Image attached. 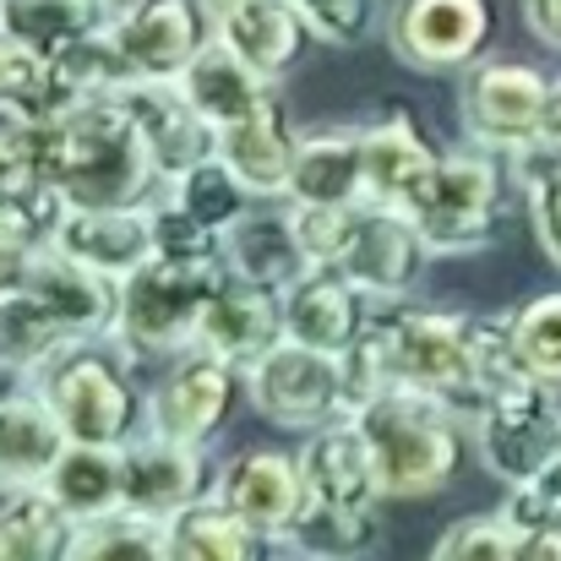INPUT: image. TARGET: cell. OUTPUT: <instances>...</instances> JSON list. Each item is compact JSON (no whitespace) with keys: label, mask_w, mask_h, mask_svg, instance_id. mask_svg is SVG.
<instances>
[{"label":"cell","mask_w":561,"mask_h":561,"mask_svg":"<svg viewBox=\"0 0 561 561\" xmlns=\"http://www.w3.org/2000/svg\"><path fill=\"white\" fill-rule=\"evenodd\" d=\"M22 284L55 311V322L71 333V339H115V322H121V278L66 256L60 245H38L27 256V273Z\"/></svg>","instance_id":"obj_17"},{"label":"cell","mask_w":561,"mask_h":561,"mask_svg":"<svg viewBox=\"0 0 561 561\" xmlns=\"http://www.w3.org/2000/svg\"><path fill=\"white\" fill-rule=\"evenodd\" d=\"M540 148L561 153V77L551 82V104H546V126H540Z\"/></svg>","instance_id":"obj_47"},{"label":"cell","mask_w":561,"mask_h":561,"mask_svg":"<svg viewBox=\"0 0 561 561\" xmlns=\"http://www.w3.org/2000/svg\"><path fill=\"white\" fill-rule=\"evenodd\" d=\"M38 186L66 207H142L159 196L142 126L121 99H82L44 126H16Z\"/></svg>","instance_id":"obj_1"},{"label":"cell","mask_w":561,"mask_h":561,"mask_svg":"<svg viewBox=\"0 0 561 561\" xmlns=\"http://www.w3.org/2000/svg\"><path fill=\"white\" fill-rule=\"evenodd\" d=\"M381 524L376 507H328V502H306L295 529L284 535V546L300 561H360L376 551Z\"/></svg>","instance_id":"obj_33"},{"label":"cell","mask_w":561,"mask_h":561,"mask_svg":"<svg viewBox=\"0 0 561 561\" xmlns=\"http://www.w3.org/2000/svg\"><path fill=\"white\" fill-rule=\"evenodd\" d=\"M44 491L60 502V513L71 524H93L110 513H126V458L121 447H82L71 442L55 463V474L44 480Z\"/></svg>","instance_id":"obj_29"},{"label":"cell","mask_w":561,"mask_h":561,"mask_svg":"<svg viewBox=\"0 0 561 561\" xmlns=\"http://www.w3.org/2000/svg\"><path fill=\"white\" fill-rule=\"evenodd\" d=\"M557 469H561V447H557Z\"/></svg>","instance_id":"obj_50"},{"label":"cell","mask_w":561,"mask_h":561,"mask_svg":"<svg viewBox=\"0 0 561 561\" xmlns=\"http://www.w3.org/2000/svg\"><path fill=\"white\" fill-rule=\"evenodd\" d=\"M295 153H300V131L289 126L284 99H273L256 115H245V121H234V126L218 131V164L251 191L256 202H289Z\"/></svg>","instance_id":"obj_20"},{"label":"cell","mask_w":561,"mask_h":561,"mask_svg":"<svg viewBox=\"0 0 561 561\" xmlns=\"http://www.w3.org/2000/svg\"><path fill=\"white\" fill-rule=\"evenodd\" d=\"M115 99L142 126V142H148V159L159 170V186H175L196 164L218 159V126L191 104L181 82H137V88H126Z\"/></svg>","instance_id":"obj_15"},{"label":"cell","mask_w":561,"mask_h":561,"mask_svg":"<svg viewBox=\"0 0 561 561\" xmlns=\"http://www.w3.org/2000/svg\"><path fill=\"white\" fill-rule=\"evenodd\" d=\"M66 344H77V339L55 322V311L27 284L0 295V371L38 376Z\"/></svg>","instance_id":"obj_31"},{"label":"cell","mask_w":561,"mask_h":561,"mask_svg":"<svg viewBox=\"0 0 561 561\" xmlns=\"http://www.w3.org/2000/svg\"><path fill=\"white\" fill-rule=\"evenodd\" d=\"M33 191H38V175H33V164H27L22 131L0 121V218H5L11 207H22Z\"/></svg>","instance_id":"obj_43"},{"label":"cell","mask_w":561,"mask_h":561,"mask_svg":"<svg viewBox=\"0 0 561 561\" xmlns=\"http://www.w3.org/2000/svg\"><path fill=\"white\" fill-rule=\"evenodd\" d=\"M376 463L381 496H436L463 463V420L409 387H387L355 414Z\"/></svg>","instance_id":"obj_2"},{"label":"cell","mask_w":561,"mask_h":561,"mask_svg":"<svg viewBox=\"0 0 561 561\" xmlns=\"http://www.w3.org/2000/svg\"><path fill=\"white\" fill-rule=\"evenodd\" d=\"M507 170L518 175V186L529 196V224H535L540 251L551 256V267L561 273V153L535 142V148L513 153Z\"/></svg>","instance_id":"obj_36"},{"label":"cell","mask_w":561,"mask_h":561,"mask_svg":"<svg viewBox=\"0 0 561 561\" xmlns=\"http://www.w3.org/2000/svg\"><path fill=\"white\" fill-rule=\"evenodd\" d=\"M131 82H181L196 55L218 38L207 0H126L104 22Z\"/></svg>","instance_id":"obj_8"},{"label":"cell","mask_w":561,"mask_h":561,"mask_svg":"<svg viewBox=\"0 0 561 561\" xmlns=\"http://www.w3.org/2000/svg\"><path fill=\"white\" fill-rule=\"evenodd\" d=\"M300 474H306V502H328V507H376L381 502L371 447L355 420L317 425L300 447Z\"/></svg>","instance_id":"obj_24"},{"label":"cell","mask_w":561,"mask_h":561,"mask_svg":"<svg viewBox=\"0 0 561 561\" xmlns=\"http://www.w3.org/2000/svg\"><path fill=\"white\" fill-rule=\"evenodd\" d=\"M295 11L306 16L311 38L333 44V49L360 44L366 27H371V0H295Z\"/></svg>","instance_id":"obj_42"},{"label":"cell","mask_w":561,"mask_h":561,"mask_svg":"<svg viewBox=\"0 0 561 561\" xmlns=\"http://www.w3.org/2000/svg\"><path fill=\"white\" fill-rule=\"evenodd\" d=\"M66 256L110 273V278H131L137 267H148L153 251V213L142 207H66L55 224V240Z\"/></svg>","instance_id":"obj_21"},{"label":"cell","mask_w":561,"mask_h":561,"mask_svg":"<svg viewBox=\"0 0 561 561\" xmlns=\"http://www.w3.org/2000/svg\"><path fill=\"white\" fill-rule=\"evenodd\" d=\"M513 561H561V524L513 535Z\"/></svg>","instance_id":"obj_45"},{"label":"cell","mask_w":561,"mask_h":561,"mask_svg":"<svg viewBox=\"0 0 561 561\" xmlns=\"http://www.w3.org/2000/svg\"><path fill=\"white\" fill-rule=\"evenodd\" d=\"M371 339L387 387L425 392L447 403L463 425L485 409L480 371H474V317L431 311V306H392L371 317Z\"/></svg>","instance_id":"obj_4"},{"label":"cell","mask_w":561,"mask_h":561,"mask_svg":"<svg viewBox=\"0 0 561 561\" xmlns=\"http://www.w3.org/2000/svg\"><path fill=\"white\" fill-rule=\"evenodd\" d=\"M360 207L366 202H350V207L344 202H289V224H295V234H300V245L317 267L344 262V251L360 229Z\"/></svg>","instance_id":"obj_39"},{"label":"cell","mask_w":561,"mask_h":561,"mask_svg":"<svg viewBox=\"0 0 561 561\" xmlns=\"http://www.w3.org/2000/svg\"><path fill=\"white\" fill-rule=\"evenodd\" d=\"M507 328H513V344H518L524 366L540 381L561 387V289H546V295L513 306Z\"/></svg>","instance_id":"obj_38"},{"label":"cell","mask_w":561,"mask_h":561,"mask_svg":"<svg viewBox=\"0 0 561 561\" xmlns=\"http://www.w3.org/2000/svg\"><path fill=\"white\" fill-rule=\"evenodd\" d=\"M224 267L234 278H251V284H267V289H289L295 278H306L317 262L306 256L295 224H289V202L273 207V213H245L229 234H224Z\"/></svg>","instance_id":"obj_25"},{"label":"cell","mask_w":561,"mask_h":561,"mask_svg":"<svg viewBox=\"0 0 561 561\" xmlns=\"http://www.w3.org/2000/svg\"><path fill=\"white\" fill-rule=\"evenodd\" d=\"M213 5H229V0H207V11H213Z\"/></svg>","instance_id":"obj_48"},{"label":"cell","mask_w":561,"mask_h":561,"mask_svg":"<svg viewBox=\"0 0 561 561\" xmlns=\"http://www.w3.org/2000/svg\"><path fill=\"white\" fill-rule=\"evenodd\" d=\"M213 33H218V44H229L267 82L289 77L300 66V55L311 49V27L295 11V0H229V5H213Z\"/></svg>","instance_id":"obj_22"},{"label":"cell","mask_w":561,"mask_h":561,"mask_svg":"<svg viewBox=\"0 0 561 561\" xmlns=\"http://www.w3.org/2000/svg\"><path fill=\"white\" fill-rule=\"evenodd\" d=\"M213 502H224L256 535H267L273 546H284V535L295 529V518L306 507L300 453H278V447H245V453H234L218 469V480H213Z\"/></svg>","instance_id":"obj_13"},{"label":"cell","mask_w":561,"mask_h":561,"mask_svg":"<svg viewBox=\"0 0 561 561\" xmlns=\"http://www.w3.org/2000/svg\"><path fill=\"white\" fill-rule=\"evenodd\" d=\"M224 262H175V256H153L148 267H137L131 278H121V322H115V344L126 355H186L196 350V328L224 284Z\"/></svg>","instance_id":"obj_6"},{"label":"cell","mask_w":561,"mask_h":561,"mask_svg":"<svg viewBox=\"0 0 561 561\" xmlns=\"http://www.w3.org/2000/svg\"><path fill=\"white\" fill-rule=\"evenodd\" d=\"M245 387H251L256 414L273 420V425H289V431H317V425H333V420H355L344 355H322V350H306V344L284 339L256 371L245 376Z\"/></svg>","instance_id":"obj_10"},{"label":"cell","mask_w":561,"mask_h":561,"mask_svg":"<svg viewBox=\"0 0 561 561\" xmlns=\"http://www.w3.org/2000/svg\"><path fill=\"white\" fill-rule=\"evenodd\" d=\"M289 339L284 328V289H267V284H251V278H234L224 273L202 328H196V350L229 360L240 376H251L278 344Z\"/></svg>","instance_id":"obj_14"},{"label":"cell","mask_w":561,"mask_h":561,"mask_svg":"<svg viewBox=\"0 0 561 561\" xmlns=\"http://www.w3.org/2000/svg\"><path fill=\"white\" fill-rule=\"evenodd\" d=\"M181 88H186V99L218 131L234 126V121H245V115H256L262 104L278 99V82H267L262 71H251V66H245L229 44H218V38L196 55V66L181 77Z\"/></svg>","instance_id":"obj_28"},{"label":"cell","mask_w":561,"mask_h":561,"mask_svg":"<svg viewBox=\"0 0 561 561\" xmlns=\"http://www.w3.org/2000/svg\"><path fill=\"white\" fill-rule=\"evenodd\" d=\"M27 256H33V251H22L16 240H5V234H0V295L22 284V273H27Z\"/></svg>","instance_id":"obj_46"},{"label":"cell","mask_w":561,"mask_h":561,"mask_svg":"<svg viewBox=\"0 0 561 561\" xmlns=\"http://www.w3.org/2000/svg\"><path fill=\"white\" fill-rule=\"evenodd\" d=\"M425 256H431V245L420 240V229L409 224V213L366 202L360 207V229H355L339 273H350L371 300H398V295H409L420 284Z\"/></svg>","instance_id":"obj_19"},{"label":"cell","mask_w":561,"mask_h":561,"mask_svg":"<svg viewBox=\"0 0 561 561\" xmlns=\"http://www.w3.org/2000/svg\"><path fill=\"white\" fill-rule=\"evenodd\" d=\"M0 38H5V16H0Z\"/></svg>","instance_id":"obj_49"},{"label":"cell","mask_w":561,"mask_h":561,"mask_svg":"<svg viewBox=\"0 0 561 561\" xmlns=\"http://www.w3.org/2000/svg\"><path fill=\"white\" fill-rule=\"evenodd\" d=\"M66 561H170V524L142 513H110L77 524Z\"/></svg>","instance_id":"obj_35"},{"label":"cell","mask_w":561,"mask_h":561,"mask_svg":"<svg viewBox=\"0 0 561 561\" xmlns=\"http://www.w3.org/2000/svg\"><path fill=\"white\" fill-rule=\"evenodd\" d=\"M33 387L60 420L66 442L126 447L148 431V392L137 387L121 344L110 350L104 339H77L33 376Z\"/></svg>","instance_id":"obj_3"},{"label":"cell","mask_w":561,"mask_h":561,"mask_svg":"<svg viewBox=\"0 0 561 561\" xmlns=\"http://www.w3.org/2000/svg\"><path fill=\"white\" fill-rule=\"evenodd\" d=\"M0 16H5L11 44L44 60H60L110 22V5L104 0H0Z\"/></svg>","instance_id":"obj_30"},{"label":"cell","mask_w":561,"mask_h":561,"mask_svg":"<svg viewBox=\"0 0 561 561\" xmlns=\"http://www.w3.org/2000/svg\"><path fill=\"white\" fill-rule=\"evenodd\" d=\"M148 213H153V251L159 256H175V262H224V234L207 229L202 218H191L170 191H159L148 202Z\"/></svg>","instance_id":"obj_40"},{"label":"cell","mask_w":561,"mask_h":561,"mask_svg":"<svg viewBox=\"0 0 561 561\" xmlns=\"http://www.w3.org/2000/svg\"><path fill=\"white\" fill-rule=\"evenodd\" d=\"M267 535H256L213 496L170 524V561H267Z\"/></svg>","instance_id":"obj_32"},{"label":"cell","mask_w":561,"mask_h":561,"mask_svg":"<svg viewBox=\"0 0 561 561\" xmlns=\"http://www.w3.org/2000/svg\"><path fill=\"white\" fill-rule=\"evenodd\" d=\"M289 202H366V126L300 131Z\"/></svg>","instance_id":"obj_26"},{"label":"cell","mask_w":561,"mask_h":561,"mask_svg":"<svg viewBox=\"0 0 561 561\" xmlns=\"http://www.w3.org/2000/svg\"><path fill=\"white\" fill-rule=\"evenodd\" d=\"M164 191H170V196L186 207L191 218H202V224H207V229H218V234H229V229H234V224L251 213V202H256V196L240 186V181H234V175H229L218 159L196 164L191 175H181L175 186H164Z\"/></svg>","instance_id":"obj_37"},{"label":"cell","mask_w":561,"mask_h":561,"mask_svg":"<svg viewBox=\"0 0 561 561\" xmlns=\"http://www.w3.org/2000/svg\"><path fill=\"white\" fill-rule=\"evenodd\" d=\"M234 387H240V371L229 360H218L207 350L175 355V366L148 392V431L186 442V447H207L234 409Z\"/></svg>","instance_id":"obj_12"},{"label":"cell","mask_w":561,"mask_h":561,"mask_svg":"<svg viewBox=\"0 0 561 561\" xmlns=\"http://www.w3.org/2000/svg\"><path fill=\"white\" fill-rule=\"evenodd\" d=\"M366 289L339 273V267H311L306 278H295L284 289V328H289V344H306V350H322V355H350L366 328H371V311H366Z\"/></svg>","instance_id":"obj_18"},{"label":"cell","mask_w":561,"mask_h":561,"mask_svg":"<svg viewBox=\"0 0 561 561\" xmlns=\"http://www.w3.org/2000/svg\"><path fill=\"white\" fill-rule=\"evenodd\" d=\"M431 561H513V529L496 518V513H480V518H463L453 524Z\"/></svg>","instance_id":"obj_41"},{"label":"cell","mask_w":561,"mask_h":561,"mask_svg":"<svg viewBox=\"0 0 561 561\" xmlns=\"http://www.w3.org/2000/svg\"><path fill=\"white\" fill-rule=\"evenodd\" d=\"M502 196H507L502 153H485V148L469 142L458 153H442L431 181L398 213H409V224L420 229V240L436 256H469V251H485L496 240Z\"/></svg>","instance_id":"obj_5"},{"label":"cell","mask_w":561,"mask_h":561,"mask_svg":"<svg viewBox=\"0 0 561 561\" xmlns=\"http://www.w3.org/2000/svg\"><path fill=\"white\" fill-rule=\"evenodd\" d=\"M0 561H5V551H0Z\"/></svg>","instance_id":"obj_51"},{"label":"cell","mask_w":561,"mask_h":561,"mask_svg":"<svg viewBox=\"0 0 561 561\" xmlns=\"http://www.w3.org/2000/svg\"><path fill=\"white\" fill-rule=\"evenodd\" d=\"M524 27L546 49H561V0H524Z\"/></svg>","instance_id":"obj_44"},{"label":"cell","mask_w":561,"mask_h":561,"mask_svg":"<svg viewBox=\"0 0 561 561\" xmlns=\"http://www.w3.org/2000/svg\"><path fill=\"white\" fill-rule=\"evenodd\" d=\"M442 148L420 131L414 115H387L366 126V202L376 207H403L414 191L431 181Z\"/></svg>","instance_id":"obj_27"},{"label":"cell","mask_w":561,"mask_h":561,"mask_svg":"<svg viewBox=\"0 0 561 561\" xmlns=\"http://www.w3.org/2000/svg\"><path fill=\"white\" fill-rule=\"evenodd\" d=\"M474 447H480V463L502 480V485H518L529 474H540L561 447V398L551 381L529 376L507 392H496L474 425H469Z\"/></svg>","instance_id":"obj_9"},{"label":"cell","mask_w":561,"mask_h":561,"mask_svg":"<svg viewBox=\"0 0 561 561\" xmlns=\"http://www.w3.org/2000/svg\"><path fill=\"white\" fill-rule=\"evenodd\" d=\"M121 458H126V513L175 524L186 507L213 496V469L202 447L142 431L137 442L121 447Z\"/></svg>","instance_id":"obj_16"},{"label":"cell","mask_w":561,"mask_h":561,"mask_svg":"<svg viewBox=\"0 0 561 561\" xmlns=\"http://www.w3.org/2000/svg\"><path fill=\"white\" fill-rule=\"evenodd\" d=\"M551 82L540 66L529 60H507V55H485L463 71L458 88V115H463V137L485 153H524L540 142L546 126V104H551Z\"/></svg>","instance_id":"obj_7"},{"label":"cell","mask_w":561,"mask_h":561,"mask_svg":"<svg viewBox=\"0 0 561 561\" xmlns=\"http://www.w3.org/2000/svg\"><path fill=\"white\" fill-rule=\"evenodd\" d=\"M104 5H110V0H104Z\"/></svg>","instance_id":"obj_52"},{"label":"cell","mask_w":561,"mask_h":561,"mask_svg":"<svg viewBox=\"0 0 561 561\" xmlns=\"http://www.w3.org/2000/svg\"><path fill=\"white\" fill-rule=\"evenodd\" d=\"M71 529L77 524L60 513V502L44 485L11 491L0 502V551H5V561H66Z\"/></svg>","instance_id":"obj_34"},{"label":"cell","mask_w":561,"mask_h":561,"mask_svg":"<svg viewBox=\"0 0 561 561\" xmlns=\"http://www.w3.org/2000/svg\"><path fill=\"white\" fill-rule=\"evenodd\" d=\"M496 38L491 0H398L387 16V44L414 71H469Z\"/></svg>","instance_id":"obj_11"},{"label":"cell","mask_w":561,"mask_h":561,"mask_svg":"<svg viewBox=\"0 0 561 561\" xmlns=\"http://www.w3.org/2000/svg\"><path fill=\"white\" fill-rule=\"evenodd\" d=\"M66 431L49 414V403L38 398V387H11L0 392V496L11 491H38L60 453H66Z\"/></svg>","instance_id":"obj_23"}]
</instances>
